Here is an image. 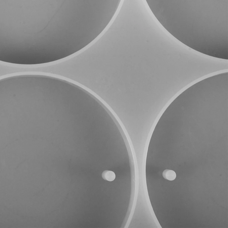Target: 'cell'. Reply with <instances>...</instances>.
<instances>
[{"label": "cell", "mask_w": 228, "mask_h": 228, "mask_svg": "<svg viewBox=\"0 0 228 228\" xmlns=\"http://www.w3.org/2000/svg\"><path fill=\"white\" fill-rule=\"evenodd\" d=\"M164 178L169 181H173L176 178V174L174 171L171 170H165L163 173Z\"/></svg>", "instance_id": "1"}, {"label": "cell", "mask_w": 228, "mask_h": 228, "mask_svg": "<svg viewBox=\"0 0 228 228\" xmlns=\"http://www.w3.org/2000/svg\"><path fill=\"white\" fill-rule=\"evenodd\" d=\"M102 177L104 180L112 181L115 179V175L114 172L112 171H106L103 173Z\"/></svg>", "instance_id": "2"}]
</instances>
